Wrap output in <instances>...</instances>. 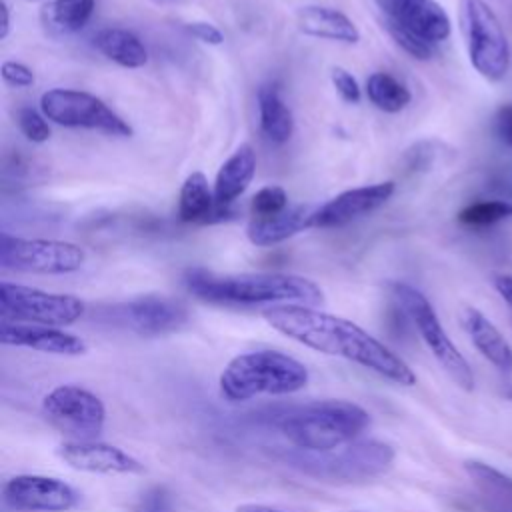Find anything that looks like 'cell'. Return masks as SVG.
I'll use <instances>...</instances> for the list:
<instances>
[{
	"label": "cell",
	"mask_w": 512,
	"mask_h": 512,
	"mask_svg": "<svg viewBox=\"0 0 512 512\" xmlns=\"http://www.w3.org/2000/svg\"><path fill=\"white\" fill-rule=\"evenodd\" d=\"M2 78L6 84L14 88H28L34 84V72L28 66L14 60L2 62Z\"/></svg>",
	"instance_id": "836d02e7"
},
{
	"label": "cell",
	"mask_w": 512,
	"mask_h": 512,
	"mask_svg": "<svg viewBox=\"0 0 512 512\" xmlns=\"http://www.w3.org/2000/svg\"><path fill=\"white\" fill-rule=\"evenodd\" d=\"M288 208V194L282 186L270 184L260 188L252 198V214L254 218L276 216Z\"/></svg>",
	"instance_id": "f1b7e54d"
},
{
	"label": "cell",
	"mask_w": 512,
	"mask_h": 512,
	"mask_svg": "<svg viewBox=\"0 0 512 512\" xmlns=\"http://www.w3.org/2000/svg\"><path fill=\"white\" fill-rule=\"evenodd\" d=\"M84 260V250L74 242L18 238L6 232L0 238V266L4 270L32 274H70L80 270Z\"/></svg>",
	"instance_id": "30bf717a"
},
{
	"label": "cell",
	"mask_w": 512,
	"mask_h": 512,
	"mask_svg": "<svg viewBox=\"0 0 512 512\" xmlns=\"http://www.w3.org/2000/svg\"><path fill=\"white\" fill-rule=\"evenodd\" d=\"M396 184L392 180L358 186L344 190L330 198L328 202L316 206L312 216V228H340L346 226L352 220H358L376 208H380L384 202L390 200L394 194Z\"/></svg>",
	"instance_id": "9a60e30c"
},
{
	"label": "cell",
	"mask_w": 512,
	"mask_h": 512,
	"mask_svg": "<svg viewBox=\"0 0 512 512\" xmlns=\"http://www.w3.org/2000/svg\"><path fill=\"white\" fill-rule=\"evenodd\" d=\"M46 120L48 118L42 112L30 108V106L20 108V112H18V128L26 136V140H30L34 144H42L50 138V126Z\"/></svg>",
	"instance_id": "4dcf8cb0"
},
{
	"label": "cell",
	"mask_w": 512,
	"mask_h": 512,
	"mask_svg": "<svg viewBox=\"0 0 512 512\" xmlns=\"http://www.w3.org/2000/svg\"><path fill=\"white\" fill-rule=\"evenodd\" d=\"M492 284L500 298L512 308V274H494Z\"/></svg>",
	"instance_id": "8d00e7d4"
},
{
	"label": "cell",
	"mask_w": 512,
	"mask_h": 512,
	"mask_svg": "<svg viewBox=\"0 0 512 512\" xmlns=\"http://www.w3.org/2000/svg\"><path fill=\"white\" fill-rule=\"evenodd\" d=\"M0 342L6 346L30 348L58 356H80L86 352V342L76 334H70L56 326L22 324L8 320H2L0 324Z\"/></svg>",
	"instance_id": "e0dca14e"
},
{
	"label": "cell",
	"mask_w": 512,
	"mask_h": 512,
	"mask_svg": "<svg viewBox=\"0 0 512 512\" xmlns=\"http://www.w3.org/2000/svg\"><path fill=\"white\" fill-rule=\"evenodd\" d=\"M464 470L486 512H512V476L476 460L466 462Z\"/></svg>",
	"instance_id": "7402d4cb"
},
{
	"label": "cell",
	"mask_w": 512,
	"mask_h": 512,
	"mask_svg": "<svg viewBox=\"0 0 512 512\" xmlns=\"http://www.w3.org/2000/svg\"><path fill=\"white\" fill-rule=\"evenodd\" d=\"M296 24L300 32L320 40L356 44L360 40V30L356 24L340 10L330 6H302L296 12Z\"/></svg>",
	"instance_id": "d6986e66"
},
{
	"label": "cell",
	"mask_w": 512,
	"mask_h": 512,
	"mask_svg": "<svg viewBox=\"0 0 512 512\" xmlns=\"http://www.w3.org/2000/svg\"><path fill=\"white\" fill-rule=\"evenodd\" d=\"M188 32L194 38H198L200 42L210 44V46H220L224 42V34L210 22H190Z\"/></svg>",
	"instance_id": "d590c367"
},
{
	"label": "cell",
	"mask_w": 512,
	"mask_h": 512,
	"mask_svg": "<svg viewBox=\"0 0 512 512\" xmlns=\"http://www.w3.org/2000/svg\"><path fill=\"white\" fill-rule=\"evenodd\" d=\"M330 78H332V84H334L336 92L342 96V100H346V102H350V104H358V102H360L362 90H360L356 78H354L348 70H344V68L338 66V68L332 70Z\"/></svg>",
	"instance_id": "1f68e13d"
},
{
	"label": "cell",
	"mask_w": 512,
	"mask_h": 512,
	"mask_svg": "<svg viewBox=\"0 0 512 512\" xmlns=\"http://www.w3.org/2000/svg\"><path fill=\"white\" fill-rule=\"evenodd\" d=\"M460 28L472 68L488 82L504 80L510 72L512 52L496 12L484 0H462Z\"/></svg>",
	"instance_id": "8992f818"
},
{
	"label": "cell",
	"mask_w": 512,
	"mask_h": 512,
	"mask_svg": "<svg viewBox=\"0 0 512 512\" xmlns=\"http://www.w3.org/2000/svg\"><path fill=\"white\" fill-rule=\"evenodd\" d=\"M366 96L378 110L388 114L404 110L412 100L410 90L388 72H372L368 76Z\"/></svg>",
	"instance_id": "484cf974"
},
{
	"label": "cell",
	"mask_w": 512,
	"mask_h": 512,
	"mask_svg": "<svg viewBox=\"0 0 512 512\" xmlns=\"http://www.w3.org/2000/svg\"><path fill=\"white\" fill-rule=\"evenodd\" d=\"M190 294L216 304H302L316 306L324 294L316 282L298 274L282 272H242L214 274L204 268H190L184 274Z\"/></svg>",
	"instance_id": "7a4b0ae2"
},
{
	"label": "cell",
	"mask_w": 512,
	"mask_h": 512,
	"mask_svg": "<svg viewBox=\"0 0 512 512\" xmlns=\"http://www.w3.org/2000/svg\"><path fill=\"white\" fill-rule=\"evenodd\" d=\"M0 14H2V24H0V38L4 40L10 34V12H8V4L2 2L0 4Z\"/></svg>",
	"instance_id": "74e56055"
},
{
	"label": "cell",
	"mask_w": 512,
	"mask_h": 512,
	"mask_svg": "<svg viewBox=\"0 0 512 512\" xmlns=\"http://www.w3.org/2000/svg\"><path fill=\"white\" fill-rule=\"evenodd\" d=\"M316 206H292L276 216L252 218L246 226V236L254 246H276L298 232L312 228V216Z\"/></svg>",
	"instance_id": "ac0fdd59"
},
{
	"label": "cell",
	"mask_w": 512,
	"mask_h": 512,
	"mask_svg": "<svg viewBox=\"0 0 512 512\" xmlns=\"http://www.w3.org/2000/svg\"><path fill=\"white\" fill-rule=\"evenodd\" d=\"M94 46L122 68H140L148 62L142 40L124 28H104L96 34Z\"/></svg>",
	"instance_id": "cb8c5ba5"
},
{
	"label": "cell",
	"mask_w": 512,
	"mask_h": 512,
	"mask_svg": "<svg viewBox=\"0 0 512 512\" xmlns=\"http://www.w3.org/2000/svg\"><path fill=\"white\" fill-rule=\"evenodd\" d=\"M216 208L214 190L202 172H192L184 180L178 198V216L182 222H208Z\"/></svg>",
	"instance_id": "d4e9b609"
},
{
	"label": "cell",
	"mask_w": 512,
	"mask_h": 512,
	"mask_svg": "<svg viewBox=\"0 0 512 512\" xmlns=\"http://www.w3.org/2000/svg\"><path fill=\"white\" fill-rule=\"evenodd\" d=\"M172 510V498L170 492L164 486H154L146 490L136 506V512H170Z\"/></svg>",
	"instance_id": "d6a6232c"
},
{
	"label": "cell",
	"mask_w": 512,
	"mask_h": 512,
	"mask_svg": "<svg viewBox=\"0 0 512 512\" xmlns=\"http://www.w3.org/2000/svg\"><path fill=\"white\" fill-rule=\"evenodd\" d=\"M114 316L140 336L170 334L188 322V310L182 302L156 294L116 306Z\"/></svg>",
	"instance_id": "4fadbf2b"
},
{
	"label": "cell",
	"mask_w": 512,
	"mask_h": 512,
	"mask_svg": "<svg viewBox=\"0 0 512 512\" xmlns=\"http://www.w3.org/2000/svg\"><path fill=\"white\" fill-rule=\"evenodd\" d=\"M494 132L504 146L512 148V104H504L498 108L494 116Z\"/></svg>",
	"instance_id": "e575fe53"
},
{
	"label": "cell",
	"mask_w": 512,
	"mask_h": 512,
	"mask_svg": "<svg viewBox=\"0 0 512 512\" xmlns=\"http://www.w3.org/2000/svg\"><path fill=\"white\" fill-rule=\"evenodd\" d=\"M50 20L62 32L82 30L94 14V0H54L46 6Z\"/></svg>",
	"instance_id": "4316f807"
},
{
	"label": "cell",
	"mask_w": 512,
	"mask_h": 512,
	"mask_svg": "<svg viewBox=\"0 0 512 512\" xmlns=\"http://www.w3.org/2000/svg\"><path fill=\"white\" fill-rule=\"evenodd\" d=\"M256 172V152L250 144H240L220 166L214 180L216 204H232L250 186Z\"/></svg>",
	"instance_id": "44dd1931"
},
{
	"label": "cell",
	"mask_w": 512,
	"mask_h": 512,
	"mask_svg": "<svg viewBox=\"0 0 512 512\" xmlns=\"http://www.w3.org/2000/svg\"><path fill=\"white\" fill-rule=\"evenodd\" d=\"M512 216V202L508 200H480L464 206L458 212V222L468 228H488Z\"/></svg>",
	"instance_id": "83f0119b"
},
{
	"label": "cell",
	"mask_w": 512,
	"mask_h": 512,
	"mask_svg": "<svg viewBox=\"0 0 512 512\" xmlns=\"http://www.w3.org/2000/svg\"><path fill=\"white\" fill-rule=\"evenodd\" d=\"M286 462L326 482H366L384 474L394 462V448L382 440H354L330 452L296 450Z\"/></svg>",
	"instance_id": "5b68a950"
},
{
	"label": "cell",
	"mask_w": 512,
	"mask_h": 512,
	"mask_svg": "<svg viewBox=\"0 0 512 512\" xmlns=\"http://www.w3.org/2000/svg\"><path fill=\"white\" fill-rule=\"evenodd\" d=\"M308 384V368L280 350H252L234 356L220 372V394L246 402L260 394H292Z\"/></svg>",
	"instance_id": "277c9868"
},
{
	"label": "cell",
	"mask_w": 512,
	"mask_h": 512,
	"mask_svg": "<svg viewBox=\"0 0 512 512\" xmlns=\"http://www.w3.org/2000/svg\"><path fill=\"white\" fill-rule=\"evenodd\" d=\"M462 326L466 334L470 336L476 350L498 370L510 372L512 370V348L506 342V338L500 334V330L478 310L472 306H466L460 314Z\"/></svg>",
	"instance_id": "ffe728a7"
},
{
	"label": "cell",
	"mask_w": 512,
	"mask_h": 512,
	"mask_svg": "<svg viewBox=\"0 0 512 512\" xmlns=\"http://www.w3.org/2000/svg\"><path fill=\"white\" fill-rule=\"evenodd\" d=\"M390 290L394 300L402 308V312L410 318L420 338L424 340L432 356L438 360V364L444 368V372L452 378V382L462 390H472L474 388L472 368L466 362V358L460 354V350L454 346L450 336L446 334L428 298L406 282H392Z\"/></svg>",
	"instance_id": "52a82bcc"
},
{
	"label": "cell",
	"mask_w": 512,
	"mask_h": 512,
	"mask_svg": "<svg viewBox=\"0 0 512 512\" xmlns=\"http://www.w3.org/2000/svg\"><path fill=\"white\" fill-rule=\"evenodd\" d=\"M262 316L274 330L306 348L356 362L400 386L416 384L414 370L352 320L302 304L268 306Z\"/></svg>",
	"instance_id": "6da1fadb"
},
{
	"label": "cell",
	"mask_w": 512,
	"mask_h": 512,
	"mask_svg": "<svg viewBox=\"0 0 512 512\" xmlns=\"http://www.w3.org/2000/svg\"><path fill=\"white\" fill-rule=\"evenodd\" d=\"M384 26H386L388 34L394 38V42H396L406 54H410V56L416 58V60H430V58H432V54H434V44H430V42L418 38L416 34H412V32H408V30L396 26V24L384 22Z\"/></svg>",
	"instance_id": "f546056e"
},
{
	"label": "cell",
	"mask_w": 512,
	"mask_h": 512,
	"mask_svg": "<svg viewBox=\"0 0 512 512\" xmlns=\"http://www.w3.org/2000/svg\"><path fill=\"white\" fill-rule=\"evenodd\" d=\"M4 502L20 512H66L76 506V490L60 478L18 474L2 486Z\"/></svg>",
	"instance_id": "7c38bea8"
},
{
	"label": "cell",
	"mask_w": 512,
	"mask_h": 512,
	"mask_svg": "<svg viewBox=\"0 0 512 512\" xmlns=\"http://www.w3.org/2000/svg\"><path fill=\"white\" fill-rule=\"evenodd\" d=\"M258 116L260 130L272 144H284L290 140L294 132V116L282 98L280 86L274 82H266L258 88Z\"/></svg>",
	"instance_id": "603a6c76"
},
{
	"label": "cell",
	"mask_w": 512,
	"mask_h": 512,
	"mask_svg": "<svg viewBox=\"0 0 512 512\" xmlns=\"http://www.w3.org/2000/svg\"><path fill=\"white\" fill-rule=\"evenodd\" d=\"M384 22L396 24L418 38L440 44L448 40L452 22L446 10L436 0H374Z\"/></svg>",
	"instance_id": "5bb4252c"
},
{
	"label": "cell",
	"mask_w": 512,
	"mask_h": 512,
	"mask_svg": "<svg viewBox=\"0 0 512 512\" xmlns=\"http://www.w3.org/2000/svg\"><path fill=\"white\" fill-rule=\"evenodd\" d=\"M370 422V414L360 404L328 398L286 412L278 420V428L296 450L330 452L358 440Z\"/></svg>",
	"instance_id": "3957f363"
},
{
	"label": "cell",
	"mask_w": 512,
	"mask_h": 512,
	"mask_svg": "<svg viewBox=\"0 0 512 512\" xmlns=\"http://www.w3.org/2000/svg\"><path fill=\"white\" fill-rule=\"evenodd\" d=\"M236 512H284L272 506H264V504H242L236 508Z\"/></svg>",
	"instance_id": "f35d334b"
},
{
	"label": "cell",
	"mask_w": 512,
	"mask_h": 512,
	"mask_svg": "<svg viewBox=\"0 0 512 512\" xmlns=\"http://www.w3.org/2000/svg\"><path fill=\"white\" fill-rule=\"evenodd\" d=\"M84 310V302L72 294H56L14 282H0L2 320L60 328L80 320Z\"/></svg>",
	"instance_id": "ba28073f"
},
{
	"label": "cell",
	"mask_w": 512,
	"mask_h": 512,
	"mask_svg": "<svg viewBox=\"0 0 512 512\" xmlns=\"http://www.w3.org/2000/svg\"><path fill=\"white\" fill-rule=\"evenodd\" d=\"M58 456L74 470L94 474H142L144 464L126 450L98 440H66Z\"/></svg>",
	"instance_id": "2e32d148"
},
{
	"label": "cell",
	"mask_w": 512,
	"mask_h": 512,
	"mask_svg": "<svg viewBox=\"0 0 512 512\" xmlns=\"http://www.w3.org/2000/svg\"><path fill=\"white\" fill-rule=\"evenodd\" d=\"M510 188H512V176H510Z\"/></svg>",
	"instance_id": "ab89813d"
},
{
	"label": "cell",
	"mask_w": 512,
	"mask_h": 512,
	"mask_svg": "<svg viewBox=\"0 0 512 512\" xmlns=\"http://www.w3.org/2000/svg\"><path fill=\"white\" fill-rule=\"evenodd\" d=\"M40 112L58 126L100 130L122 138L132 136V126L122 116H118L104 100L84 90H46L40 96Z\"/></svg>",
	"instance_id": "9c48e42d"
},
{
	"label": "cell",
	"mask_w": 512,
	"mask_h": 512,
	"mask_svg": "<svg viewBox=\"0 0 512 512\" xmlns=\"http://www.w3.org/2000/svg\"><path fill=\"white\" fill-rule=\"evenodd\" d=\"M42 414L70 440H96L106 422L104 402L78 384H62L42 400Z\"/></svg>",
	"instance_id": "8fae6325"
}]
</instances>
